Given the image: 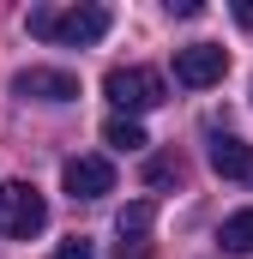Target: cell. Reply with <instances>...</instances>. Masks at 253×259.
<instances>
[{
  "instance_id": "cell-9",
  "label": "cell",
  "mask_w": 253,
  "mask_h": 259,
  "mask_svg": "<svg viewBox=\"0 0 253 259\" xmlns=\"http://www.w3.org/2000/svg\"><path fill=\"white\" fill-rule=\"evenodd\" d=\"M217 241H223V253H253V211H235V217H223Z\"/></svg>"
},
{
  "instance_id": "cell-13",
  "label": "cell",
  "mask_w": 253,
  "mask_h": 259,
  "mask_svg": "<svg viewBox=\"0 0 253 259\" xmlns=\"http://www.w3.org/2000/svg\"><path fill=\"white\" fill-rule=\"evenodd\" d=\"M235 24H247V30H253V0H241V6H235Z\"/></svg>"
},
{
  "instance_id": "cell-10",
  "label": "cell",
  "mask_w": 253,
  "mask_h": 259,
  "mask_svg": "<svg viewBox=\"0 0 253 259\" xmlns=\"http://www.w3.org/2000/svg\"><path fill=\"white\" fill-rule=\"evenodd\" d=\"M103 139H109L115 151H139V145H145V127H139V121H126V115H109Z\"/></svg>"
},
{
  "instance_id": "cell-5",
  "label": "cell",
  "mask_w": 253,
  "mask_h": 259,
  "mask_svg": "<svg viewBox=\"0 0 253 259\" xmlns=\"http://www.w3.org/2000/svg\"><path fill=\"white\" fill-rule=\"evenodd\" d=\"M12 91H18L24 103H72V97H78V78L61 72V66H24V72L12 78Z\"/></svg>"
},
{
  "instance_id": "cell-11",
  "label": "cell",
  "mask_w": 253,
  "mask_h": 259,
  "mask_svg": "<svg viewBox=\"0 0 253 259\" xmlns=\"http://www.w3.org/2000/svg\"><path fill=\"white\" fill-rule=\"evenodd\" d=\"M145 181H151V187H175V181H181V163H175V157H151V163H145Z\"/></svg>"
},
{
  "instance_id": "cell-2",
  "label": "cell",
  "mask_w": 253,
  "mask_h": 259,
  "mask_svg": "<svg viewBox=\"0 0 253 259\" xmlns=\"http://www.w3.org/2000/svg\"><path fill=\"white\" fill-rule=\"evenodd\" d=\"M103 91H109V103H115V115H145V109H157L163 97H169V84H163V72H151V66H115L109 78H103Z\"/></svg>"
},
{
  "instance_id": "cell-7",
  "label": "cell",
  "mask_w": 253,
  "mask_h": 259,
  "mask_svg": "<svg viewBox=\"0 0 253 259\" xmlns=\"http://www.w3.org/2000/svg\"><path fill=\"white\" fill-rule=\"evenodd\" d=\"M211 169H217L223 181H253V145L235 139V133H217V139H211Z\"/></svg>"
},
{
  "instance_id": "cell-6",
  "label": "cell",
  "mask_w": 253,
  "mask_h": 259,
  "mask_svg": "<svg viewBox=\"0 0 253 259\" xmlns=\"http://www.w3.org/2000/svg\"><path fill=\"white\" fill-rule=\"evenodd\" d=\"M61 187L72 199H103V193H115V163L109 157H66Z\"/></svg>"
},
{
  "instance_id": "cell-12",
  "label": "cell",
  "mask_w": 253,
  "mask_h": 259,
  "mask_svg": "<svg viewBox=\"0 0 253 259\" xmlns=\"http://www.w3.org/2000/svg\"><path fill=\"white\" fill-rule=\"evenodd\" d=\"M55 259H97V247L85 241V235H72V241H61V253Z\"/></svg>"
},
{
  "instance_id": "cell-1",
  "label": "cell",
  "mask_w": 253,
  "mask_h": 259,
  "mask_svg": "<svg viewBox=\"0 0 253 259\" xmlns=\"http://www.w3.org/2000/svg\"><path fill=\"white\" fill-rule=\"evenodd\" d=\"M30 36L91 49V42L109 36V6H66V12H55V6H30Z\"/></svg>"
},
{
  "instance_id": "cell-3",
  "label": "cell",
  "mask_w": 253,
  "mask_h": 259,
  "mask_svg": "<svg viewBox=\"0 0 253 259\" xmlns=\"http://www.w3.org/2000/svg\"><path fill=\"white\" fill-rule=\"evenodd\" d=\"M43 229H49V205H43V193H36L30 181H0V235L30 241V235H43Z\"/></svg>"
},
{
  "instance_id": "cell-4",
  "label": "cell",
  "mask_w": 253,
  "mask_h": 259,
  "mask_svg": "<svg viewBox=\"0 0 253 259\" xmlns=\"http://www.w3.org/2000/svg\"><path fill=\"white\" fill-rule=\"evenodd\" d=\"M223 72H229V55H223L217 42L175 49V84H187V91H205V84H217Z\"/></svg>"
},
{
  "instance_id": "cell-8",
  "label": "cell",
  "mask_w": 253,
  "mask_h": 259,
  "mask_svg": "<svg viewBox=\"0 0 253 259\" xmlns=\"http://www.w3.org/2000/svg\"><path fill=\"white\" fill-rule=\"evenodd\" d=\"M151 223H157V205H151V199L126 205L121 217H115V229H121V253H126V247H139V241L151 235Z\"/></svg>"
}]
</instances>
